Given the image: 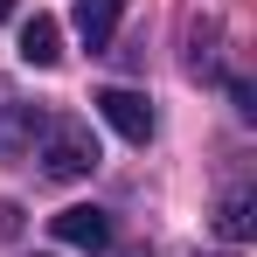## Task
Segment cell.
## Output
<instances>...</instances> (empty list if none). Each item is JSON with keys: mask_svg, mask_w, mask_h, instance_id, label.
Here are the masks:
<instances>
[{"mask_svg": "<svg viewBox=\"0 0 257 257\" xmlns=\"http://www.w3.org/2000/svg\"><path fill=\"white\" fill-rule=\"evenodd\" d=\"M35 160H42L49 181H84V174L97 167V139H90V125H77V118H49Z\"/></svg>", "mask_w": 257, "mask_h": 257, "instance_id": "cell-1", "label": "cell"}, {"mask_svg": "<svg viewBox=\"0 0 257 257\" xmlns=\"http://www.w3.org/2000/svg\"><path fill=\"white\" fill-rule=\"evenodd\" d=\"M42 132H49V111H42V104H0V167L35 160Z\"/></svg>", "mask_w": 257, "mask_h": 257, "instance_id": "cell-2", "label": "cell"}, {"mask_svg": "<svg viewBox=\"0 0 257 257\" xmlns=\"http://www.w3.org/2000/svg\"><path fill=\"white\" fill-rule=\"evenodd\" d=\"M90 104H97V118H104V125L118 132V139H132V146H146V139H153V104H146L139 90L111 84V90H97Z\"/></svg>", "mask_w": 257, "mask_h": 257, "instance_id": "cell-3", "label": "cell"}, {"mask_svg": "<svg viewBox=\"0 0 257 257\" xmlns=\"http://www.w3.org/2000/svg\"><path fill=\"white\" fill-rule=\"evenodd\" d=\"M49 229H56V243H70V250H104V243H111V215H104V209H90V202L63 209Z\"/></svg>", "mask_w": 257, "mask_h": 257, "instance_id": "cell-4", "label": "cell"}, {"mask_svg": "<svg viewBox=\"0 0 257 257\" xmlns=\"http://www.w3.org/2000/svg\"><path fill=\"white\" fill-rule=\"evenodd\" d=\"M250 229H257V195L250 188H229V195L215 202V236H222V243H243Z\"/></svg>", "mask_w": 257, "mask_h": 257, "instance_id": "cell-5", "label": "cell"}, {"mask_svg": "<svg viewBox=\"0 0 257 257\" xmlns=\"http://www.w3.org/2000/svg\"><path fill=\"white\" fill-rule=\"evenodd\" d=\"M118 14H125V0H77V35H84V49H111Z\"/></svg>", "mask_w": 257, "mask_h": 257, "instance_id": "cell-6", "label": "cell"}, {"mask_svg": "<svg viewBox=\"0 0 257 257\" xmlns=\"http://www.w3.org/2000/svg\"><path fill=\"white\" fill-rule=\"evenodd\" d=\"M21 63H28V70H56V63H63V28H56L49 14H35V21L21 28Z\"/></svg>", "mask_w": 257, "mask_h": 257, "instance_id": "cell-7", "label": "cell"}, {"mask_svg": "<svg viewBox=\"0 0 257 257\" xmlns=\"http://www.w3.org/2000/svg\"><path fill=\"white\" fill-rule=\"evenodd\" d=\"M188 77H215V21L188 28Z\"/></svg>", "mask_w": 257, "mask_h": 257, "instance_id": "cell-8", "label": "cell"}, {"mask_svg": "<svg viewBox=\"0 0 257 257\" xmlns=\"http://www.w3.org/2000/svg\"><path fill=\"white\" fill-rule=\"evenodd\" d=\"M229 97H236V111H243V118H257V90L243 84V77H236V84H229Z\"/></svg>", "mask_w": 257, "mask_h": 257, "instance_id": "cell-9", "label": "cell"}, {"mask_svg": "<svg viewBox=\"0 0 257 257\" xmlns=\"http://www.w3.org/2000/svg\"><path fill=\"white\" fill-rule=\"evenodd\" d=\"M7 14H14V0H0V21H7Z\"/></svg>", "mask_w": 257, "mask_h": 257, "instance_id": "cell-10", "label": "cell"}, {"mask_svg": "<svg viewBox=\"0 0 257 257\" xmlns=\"http://www.w3.org/2000/svg\"><path fill=\"white\" fill-rule=\"evenodd\" d=\"M125 257H153V250H146V243H139V250H125Z\"/></svg>", "mask_w": 257, "mask_h": 257, "instance_id": "cell-11", "label": "cell"}]
</instances>
